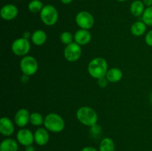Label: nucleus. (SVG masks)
<instances>
[{
    "mask_svg": "<svg viewBox=\"0 0 152 151\" xmlns=\"http://www.w3.org/2000/svg\"><path fill=\"white\" fill-rule=\"evenodd\" d=\"M19 66L22 74H25L29 76L34 75L37 72L39 68L38 62L36 58L28 55L22 57L19 63Z\"/></svg>",
    "mask_w": 152,
    "mask_h": 151,
    "instance_id": "nucleus-5",
    "label": "nucleus"
},
{
    "mask_svg": "<svg viewBox=\"0 0 152 151\" xmlns=\"http://www.w3.org/2000/svg\"><path fill=\"white\" fill-rule=\"evenodd\" d=\"M99 151H115V144L113 139L109 137L102 139L99 143Z\"/></svg>",
    "mask_w": 152,
    "mask_h": 151,
    "instance_id": "nucleus-20",
    "label": "nucleus"
},
{
    "mask_svg": "<svg viewBox=\"0 0 152 151\" xmlns=\"http://www.w3.org/2000/svg\"><path fill=\"white\" fill-rule=\"evenodd\" d=\"M31 43L28 39L21 37L16 38L11 44V50L16 56H27L31 50Z\"/></svg>",
    "mask_w": 152,
    "mask_h": 151,
    "instance_id": "nucleus-6",
    "label": "nucleus"
},
{
    "mask_svg": "<svg viewBox=\"0 0 152 151\" xmlns=\"http://www.w3.org/2000/svg\"><path fill=\"white\" fill-rule=\"evenodd\" d=\"M19 13L18 7L15 4H7L1 7L0 16L1 19L5 21H11L16 18Z\"/></svg>",
    "mask_w": 152,
    "mask_h": 151,
    "instance_id": "nucleus-10",
    "label": "nucleus"
},
{
    "mask_svg": "<svg viewBox=\"0 0 152 151\" xmlns=\"http://www.w3.org/2000/svg\"><path fill=\"white\" fill-rule=\"evenodd\" d=\"M142 21L148 26H152V6L145 9L142 15Z\"/></svg>",
    "mask_w": 152,
    "mask_h": 151,
    "instance_id": "nucleus-23",
    "label": "nucleus"
},
{
    "mask_svg": "<svg viewBox=\"0 0 152 151\" xmlns=\"http://www.w3.org/2000/svg\"><path fill=\"white\" fill-rule=\"evenodd\" d=\"M97 80H98V85H99V87H101V88H105V87H106L107 85H108V82H109L105 76L99 78V79Z\"/></svg>",
    "mask_w": 152,
    "mask_h": 151,
    "instance_id": "nucleus-26",
    "label": "nucleus"
},
{
    "mask_svg": "<svg viewBox=\"0 0 152 151\" xmlns=\"http://www.w3.org/2000/svg\"><path fill=\"white\" fill-rule=\"evenodd\" d=\"M91 34L89 30L80 29L76 31L74 35V41L80 46H84L88 44L91 40Z\"/></svg>",
    "mask_w": 152,
    "mask_h": 151,
    "instance_id": "nucleus-14",
    "label": "nucleus"
},
{
    "mask_svg": "<svg viewBox=\"0 0 152 151\" xmlns=\"http://www.w3.org/2000/svg\"><path fill=\"white\" fill-rule=\"evenodd\" d=\"M81 151H99L96 149L95 147L91 146H87V147H85L84 148L81 150Z\"/></svg>",
    "mask_w": 152,
    "mask_h": 151,
    "instance_id": "nucleus-28",
    "label": "nucleus"
},
{
    "mask_svg": "<svg viewBox=\"0 0 152 151\" xmlns=\"http://www.w3.org/2000/svg\"><path fill=\"white\" fill-rule=\"evenodd\" d=\"M65 59L69 62H77L82 56V47L75 41L65 46L63 51Z\"/></svg>",
    "mask_w": 152,
    "mask_h": 151,
    "instance_id": "nucleus-8",
    "label": "nucleus"
},
{
    "mask_svg": "<svg viewBox=\"0 0 152 151\" xmlns=\"http://www.w3.org/2000/svg\"><path fill=\"white\" fill-rule=\"evenodd\" d=\"M123 71L118 68H111L108 69L105 77L110 83L119 82L123 78Z\"/></svg>",
    "mask_w": 152,
    "mask_h": 151,
    "instance_id": "nucleus-15",
    "label": "nucleus"
},
{
    "mask_svg": "<svg viewBox=\"0 0 152 151\" xmlns=\"http://www.w3.org/2000/svg\"><path fill=\"white\" fill-rule=\"evenodd\" d=\"M59 38H60L61 42L65 44V46L74 41V36L71 34V33L68 32V31H64V32H62L60 34Z\"/></svg>",
    "mask_w": 152,
    "mask_h": 151,
    "instance_id": "nucleus-24",
    "label": "nucleus"
},
{
    "mask_svg": "<svg viewBox=\"0 0 152 151\" xmlns=\"http://www.w3.org/2000/svg\"><path fill=\"white\" fill-rule=\"evenodd\" d=\"M50 140L48 130L45 127H39L34 132V142L39 146H45Z\"/></svg>",
    "mask_w": 152,
    "mask_h": 151,
    "instance_id": "nucleus-13",
    "label": "nucleus"
},
{
    "mask_svg": "<svg viewBox=\"0 0 152 151\" xmlns=\"http://www.w3.org/2000/svg\"><path fill=\"white\" fill-rule=\"evenodd\" d=\"M63 4H69L73 1V0H60Z\"/></svg>",
    "mask_w": 152,
    "mask_h": 151,
    "instance_id": "nucleus-33",
    "label": "nucleus"
},
{
    "mask_svg": "<svg viewBox=\"0 0 152 151\" xmlns=\"http://www.w3.org/2000/svg\"><path fill=\"white\" fill-rule=\"evenodd\" d=\"M45 117L39 112H34L30 115V123L34 126H41L44 124Z\"/></svg>",
    "mask_w": 152,
    "mask_h": 151,
    "instance_id": "nucleus-21",
    "label": "nucleus"
},
{
    "mask_svg": "<svg viewBox=\"0 0 152 151\" xmlns=\"http://www.w3.org/2000/svg\"><path fill=\"white\" fill-rule=\"evenodd\" d=\"M35 147L33 146V144L31 145H28V146L25 147V151H35Z\"/></svg>",
    "mask_w": 152,
    "mask_h": 151,
    "instance_id": "nucleus-32",
    "label": "nucleus"
},
{
    "mask_svg": "<svg viewBox=\"0 0 152 151\" xmlns=\"http://www.w3.org/2000/svg\"><path fill=\"white\" fill-rule=\"evenodd\" d=\"M15 131L14 124L8 117L3 116L0 119V133L2 136L10 137Z\"/></svg>",
    "mask_w": 152,
    "mask_h": 151,
    "instance_id": "nucleus-11",
    "label": "nucleus"
},
{
    "mask_svg": "<svg viewBox=\"0 0 152 151\" xmlns=\"http://www.w3.org/2000/svg\"><path fill=\"white\" fill-rule=\"evenodd\" d=\"M29 78H30L29 76H27L25 75V74H22V77H21V81H22V83L26 84V83H28V80H29Z\"/></svg>",
    "mask_w": 152,
    "mask_h": 151,
    "instance_id": "nucleus-29",
    "label": "nucleus"
},
{
    "mask_svg": "<svg viewBox=\"0 0 152 151\" xmlns=\"http://www.w3.org/2000/svg\"><path fill=\"white\" fill-rule=\"evenodd\" d=\"M150 102H151V103L152 105V93H151V95H150Z\"/></svg>",
    "mask_w": 152,
    "mask_h": 151,
    "instance_id": "nucleus-34",
    "label": "nucleus"
},
{
    "mask_svg": "<svg viewBox=\"0 0 152 151\" xmlns=\"http://www.w3.org/2000/svg\"><path fill=\"white\" fill-rule=\"evenodd\" d=\"M117 1H119V2H124V1H127V0H117Z\"/></svg>",
    "mask_w": 152,
    "mask_h": 151,
    "instance_id": "nucleus-35",
    "label": "nucleus"
},
{
    "mask_svg": "<svg viewBox=\"0 0 152 151\" xmlns=\"http://www.w3.org/2000/svg\"><path fill=\"white\" fill-rule=\"evenodd\" d=\"M145 41L147 45L152 47V30L148 31L145 36Z\"/></svg>",
    "mask_w": 152,
    "mask_h": 151,
    "instance_id": "nucleus-27",
    "label": "nucleus"
},
{
    "mask_svg": "<svg viewBox=\"0 0 152 151\" xmlns=\"http://www.w3.org/2000/svg\"><path fill=\"white\" fill-rule=\"evenodd\" d=\"M75 22L80 29L85 30L91 29L95 23L93 15L86 10H82L77 13L75 17Z\"/></svg>",
    "mask_w": 152,
    "mask_h": 151,
    "instance_id": "nucleus-7",
    "label": "nucleus"
},
{
    "mask_svg": "<svg viewBox=\"0 0 152 151\" xmlns=\"http://www.w3.org/2000/svg\"><path fill=\"white\" fill-rule=\"evenodd\" d=\"M47 34L42 30H37L31 35V41L36 46H42L47 41Z\"/></svg>",
    "mask_w": 152,
    "mask_h": 151,
    "instance_id": "nucleus-16",
    "label": "nucleus"
},
{
    "mask_svg": "<svg viewBox=\"0 0 152 151\" xmlns=\"http://www.w3.org/2000/svg\"><path fill=\"white\" fill-rule=\"evenodd\" d=\"M145 5L141 0H134L130 6V12L134 16H141L145 10Z\"/></svg>",
    "mask_w": 152,
    "mask_h": 151,
    "instance_id": "nucleus-19",
    "label": "nucleus"
},
{
    "mask_svg": "<svg viewBox=\"0 0 152 151\" xmlns=\"http://www.w3.org/2000/svg\"><path fill=\"white\" fill-rule=\"evenodd\" d=\"M142 2H143L144 5L147 7L152 6V0H142Z\"/></svg>",
    "mask_w": 152,
    "mask_h": 151,
    "instance_id": "nucleus-31",
    "label": "nucleus"
},
{
    "mask_svg": "<svg viewBox=\"0 0 152 151\" xmlns=\"http://www.w3.org/2000/svg\"><path fill=\"white\" fill-rule=\"evenodd\" d=\"M16 141L22 146L27 147L34 142V133L26 128H22L16 133Z\"/></svg>",
    "mask_w": 152,
    "mask_h": 151,
    "instance_id": "nucleus-9",
    "label": "nucleus"
},
{
    "mask_svg": "<svg viewBox=\"0 0 152 151\" xmlns=\"http://www.w3.org/2000/svg\"><path fill=\"white\" fill-rule=\"evenodd\" d=\"M40 19L47 26L56 25L59 19V13L56 7L52 4L44 5L40 12Z\"/></svg>",
    "mask_w": 152,
    "mask_h": 151,
    "instance_id": "nucleus-4",
    "label": "nucleus"
},
{
    "mask_svg": "<svg viewBox=\"0 0 152 151\" xmlns=\"http://www.w3.org/2000/svg\"><path fill=\"white\" fill-rule=\"evenodd\" d=\"M29 111L25 108H21L14 115V123L21 128H24L30 122Z\"/></svg>",
    "mask_w": 152,
    "mask_h": 151,
    "instance_id": "nucleus-12",
    "label": "nucleus"
},
{
    "mask_svg": "<svg viewBox=\"0 0 152 151\" xmlns=\"http://www.w3.org/2000/svg\"><path fill=\"white\" fill-rule=\"evenodd\" d=\"M43 3L40 0H32L29 2L28 5V8L30 12L33 13H40L41 10H42Z\"/></svg>",
    "mask_w": 152,
    "mask_h": 151,
    "instance_id": "nucleus-22",
    "label": "nucleus"
},
{
    "mask_svg": "<svg viewBox=\"0 0 152 151\" xmlns=\"http://www.w3.org/2000/svg\"><path fill=\"white\" fill-rule=\"evenodd\" d=\"M45 128L54 133L62 132L65 129V122L60 115L55 113H48L44 119Z\"/></svg>",
    "mask_w": 152,
    "mask_h": 151,
    "instance_id": "nucleus-3",
    "label": "nucleus"
},
{
    "mask_svg": "<svg viewBox=\"0 0 152 151\" xmlns=\"http://www.w3.org/2000/svg\"><path fill=\"white\" fill-rule=\"evenodd\" d=\"M91 132L92 134L95 135V136L99 135V133H101V131H102V127H101L98 124H94V126L91 127Z\"/></svg>",
    "mask_w": 152,
    "mask_h": 151,
    "instance_id": "nucleus-25",
    "label": "nucleus"
},
{
    "mask_svg": "<svg viewBox=\"0 0 152 151\" xmlns=\"http://www.w3.org/2000/svg\"><path fill=\"white\" fill-rule=\"evenodd\" d=\"M18 142L11 138L4 139L0 144V151H18Z\"/></svg>",
    "mask_w": 152,
    "mask_h": 151,
    "instance_id": "nucleus-17",
    "label": "nucleus"
},
{
    "mask_svg": "<svg viewBox=\"0 0 152 151\" xmlns=\"http://www.w3.org/2000/svg\"><path fill=\"white\" fill-rule=\"evenodd\" d=\"M146 26L142 21H137L131 26V32L134 36H142L146 31Z\"/></svg>",
    "mask_w": 152,
    "mask_h": 151,
    "instance_id": "nucleus-18",
    "label": "nucleus"
},
{
    "mask_svg": "<svg viewBox=\"0 0 152 151\" xmlns=\"http://www.w3.org/2000/svg\"><path fill=\"white\" fill-rule=\"evenodd\" d=\"M31 35H32V34H31V33L30 32H28V31H25V32H24L23 34H22V37L26 38V39L29 40V38H31Z\"/></svg>",
    "mask_w": 152,
    "mask_h": 151,
    "instance_id": "nucleus-30",
    "label": "nucleus"
},
{
    "mask_svg": "<svg viewBox=\"0 0 152 151\" xmlns=\"http://www.w3.org/2000/svg\"><path fill=\"white\" fill-rule=\"evenodd\" d=\"M77 118L82 124L87 127H92L97 124L98 115L95 110L88 106H83L77 111Z\"/></svg>",
    "mask_w": 152,
    "mask_h": 151,
    "instance_id": "nucleus-2",
    "label": "nucleus"
},
{
    "mask_svg": "<svg viewBox=\"0 0 152 151\" xmlns=\"http://www.w3.org/2000/svg\"><path fill=\"white\" fill-rule=\"evenodd\" d=\"M108 70V67L107 61L102 57L94 58L88 65V72L89 75L96 79L105 77Z\"/></svg>",
    "mask_w": 152,
    "mask_h": 151,
    "instance_id": "nucleus-1",
    "label": "nucleus"
}]
</instances>
